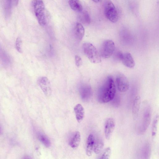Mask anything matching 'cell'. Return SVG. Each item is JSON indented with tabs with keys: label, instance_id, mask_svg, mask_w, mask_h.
I'll list each match as a JSON object with an SVG mask.
<instances>
[{
	"label": "cell",
	"instance_id": "6da1fadb",
	"mask_svg": "<svg viewBox=\"0 0 159 159\" xmlns=\"http://www.w3.org/2000/svg\"><path fill=\"white\" fill-rule=\"evenodd\" d=\"M116 92V86L113 78L108 76L100 88L99 100L102 103H106L112 100Z\"/></svg>",
	"mask_w": 159,
	"mask_h": 159
},
{
	"label": "cell",
	"instance_id": "7a4b0ae2",
	"mask_svg": "<svg viewBox=\"0 0 159 159\" xmlns=\"http://www.w3.org/2000/svg\"><path fill=\"white\" fill-rule=\"evenodd\" d=\"M83 52L86 56L92 63H98L101 62L100 53L95 47L89 43H85L83 44Z\"/></svg>",
	"mask_w": 159,
	"mask_h": 159
},
{
	"label": "cell",
	"instance_id": "3957f363",
	"mask_svg": "<svg viewBox=\"0 0 159 159\" xmlns=\"http://www.w3.org/2000/svg\"><path fill=\"white\" fill-rule=\"evenodd\" d=\"M32 6L35 15L39 24L41 26L46 24L45 6L42 0H33Z\"/></svg>",
	"mask_w": 159,
	"mask_h": 159
},
{
	"label": "cell",
	"instance_id": "277c9868",
	"mask_svg": "<svg viewBox=\"0 0 159 159\" xmlns=\"http://www.w3.org/2000/svg\"><path fill=\"white\" fill-rule=\"evenodd\" d=\"M103 7L104 13L106 17L111 22H116L118 20V14L112 2L110 0H105Z\"/></svg>",
	"mask_w": 159,
	"mask_h": 159
},
{
	"label": "cell",
	"instance_id": "5b68a950",
	"mask_svg": "<svg viewBox=\"0 0 159 159\" xmlns=\"http://www.w3.org/2000/svg\"><path fill=\"white\" fill-rule=\"evenodd\" d=\"M115 49V44L114 42L111 40H107L102 43L100 53L101 57L108 58L112 56Z\"/></svg>",
	"mask_w": 159,
	"mask_h": 159
},
{
	"label": "cell",
	"instance_id": "8992f818",
	"mask_svg": "<svg viewBox=\"0 0 159 159\" xmlns=\"http://www.w3.org/2000/svg\"><path fill=\"white\" fill-rule=\"evenodd\" d=\"M1 5L6 17H10L13 8L18 4L19 0H1Z\"/></svg>",
	"mask_w": 159,
	"mask_h": 159
},
{
	"label": "cell",
	"instance_id": "52a82bcc",
	"mask_svg": "<svg viewBox=\"0 0 159 159\" xmlns=\"http://www.w3.org/2000/svg\"><path fill=\"white\" fill-rule=\"evenodd\" d=\"M116 83L118 90L121 92H125L129 89V82L126 77L122 74L118 75L116 78Z\"/></svg>",
	"mask_w": 159,
	"mask_h": 159
},
{
	"label": "cell",
	"instance_id": "ba28073f",
	"mask_svg": "<svg viewBox=\"0 0 159 159\" xmlns=\"http://www.w3.org/2000/svg\"><path fill=\"white\" fill-rule=\"evenodd\" d=\"M38 83L45 95L47 97L50 96L52 93V89L50 82L46 77H41L39 79Z\"/></svg>",
	"mask_w": 159,
	"mask_h": 159
},
{
	"label": "cell",
	"instance_id": "9c48e42d",
	"mask_svg": "<svg viewBox=\"0 0 159 159\" xmlns=\"http://www.w3.org/2000/svg\"><path fill=\"white\" fill-rule=\"evenodd\" d=\"M80 95L82 100L84 102H87L91 98L92 92L91 86L87 84L81 85L79 89Z\"/></svg>",
	"mask_w": 159,
	"mask_h": 159
},
{
	"label": "cell",
	"instance_id": "30bf717a",
	"mask_svg": "<svg viewBox=\"0 0 159 159\" xmlns=\"http://www.w3.org/2000/svg\"><path fill=\"white\" fill-rule=\"evenodd\" d=\"M115 125V122L113 118H110L107 120L104 127L105 136L107 139L109 140L110 138Z\"/></svg>",
	"mask_w": 159,
	"mask_h": 159
},
{
	"label": "cell",
	"instance_id": "8fae6325",
	"mask_svg": "<svg viewBox=\"0 0 159 159\" xmlns=\"http://www.w3.org/2000/svg\"><path fill=\"white\" fill-rule=\"evenodd\" d=\"M120 60L125 66L128 68H132L135 66L134 60L132 55L129 52L122 53Z\"/></svg>",
	"mask_w": 159,
	"mask_h": 159
},
{
	"label": "cell",
	"instance_id": "7c38bea8",
	"mask_svg": "<svg viewBox=\"0 0 159 159\" xmlns=\"http://www.w3.org/2000/svg\"><path fill=\"white\" fill-rule=\"evenodd\" d=\"M74 111L76 120L78 122H81L84 117V110L83 107L80 104L76 105L74 107Z\"/></svg>",
	"mask_w": 159,
	"mask_h": 159
},
{
	"label": "cell",
	"instance_id": "4fadbf2b",
	"mask_svg": "<svg viewBox=\"0 0 159 159\" xmlns=\"http://www.w3.org/2000/svg\"><path fill=\"white\" fill-rule=\"evenodd\" d=\"M84 29L82 25L80 23H77L74 29L75 38L78 40H81L84 35Z\"/></svg>",
	"mask_w": 159,
	"mask_h": 159
},
{
	"label": "cell",
	"instance_id": "5bb4252c",
	"mask_svg": "<svg viewBox=\"0 0 159 159\" xmlns=\"http://www.w3.org/2000/svg\"><path fill=\"white\" fill-rule=\"evenodd\" d=\"M95 140L93 134H90L88 137L86 148V154L89 157L91 156L93 150Z\"/></svg>",
	"mask_w": 159,
	"mask_h": 159
},
{
	"label": "cell",
	"instance_id": "9a60e30c",
	"mask_svg": "<svg viewBox=\"0 0 159 159\" xmlns=\"http://www.w3.org/2000/svg\"><path fill=\"white\" fill-rule=\"evenodd\" d=\"M80 133L79 131H76L70 142V146L73 148H77L81 140Z\"/></svg>",
	"mask_w": 159,
	"mask_h": 159
},
{
	"label": "cell",
	"instance_id": "2e32d148",
	"mask_svg": "<svg viewBox=\"0 0 159 159\" xmlns=\"http://www.w3.org/2000/svg\"><path fill=\"white\" fill-rule=\"evenodd\" d=\"M68 3L73 10L79 12L82 11V6L80 0H69Z\"/></svg>",
	"mask_w": 159,
	"mask_h": 159
},
{
	"label": "cell",
	"instance_id": "e0dca14e",
	"mask_svg": "<svg viewBox=\"0 0 159 159\" xmlns=\"http://www.w3.org/2000/svg\"><path fill=\"white\" fill-rule=\"evenodd\" d=\"M141 104V99L139 96L135 97L133 102L132 112L134 115H136L139 113Z\"/></svg>",
	"mask_w": 159,
	"mask_h": 159
},
{
	"label": "cell",
	"instance_id": "ac0fdd59",
	"mask_svg": "<svg viewBox=\"0 0 159 159\" xmlns=\"http://www.w3.org/2000/svg\"><path fill=\"white\" fill-rule=\"evenodd\" d=\"M104 146L103 142L101 139H98L94 142L93 151L96 154H98L102 151Z\"/></svg>",
	"mask_w": 159,
	"mask_h": 159
},
{
	"label": "cell",
	"instance_id": "d6986e66",
	"mask_svg": "<svg viewBox=\"0 0 159 159\" xmlns=\"http://www.w3.org/2000/svg\"><path fill=\"white\" fill-rule=\"evenodd\" d=\"M39 140L46 147H49L51 145V142L45 134H39L38 136Z\"/></svg>",
	"mask_w": 159,
	"mask_h": 159
},
{
	"label": "cell",
	"instance_id": "ffe728a7",
	"mask_svg": "<svg viewBox=\"0 0 159 159\" xmlns=\"http://www.w3.org/2000/svg\"><path fill=\"white\" fill-rule=\"evenodd\" d=\"M8 56L5 51L0 45V60L5 64H8L9 62Z\"/></svg>",
	"mask_w": 159,
	"mask_h": 159
},
{
	"label": "cell",
	"instance_id": "44dd1931",
	"mask_svg": "<svg viewBox=\"0 0 159 159\" xmlns=\"http://www.w3.org/2000/svg\"><path fill=\"white\" fill-rule=\"evenodd\" d=\"M151 114L149 110H148L144 115L143 121V130H145L148 127L150 122Z\"/></svg>",
	"mask_w": 159,
	"mask_h": 159
},
{
	"label": "cell",
	"instance_id": "7402d4cb",
	"mask_svg": "<svg viewBox=\"0 0 159 159\" xmlns=\"http://www.w3.org/2000/svg\"><path fill=\"white\" fill-rule=\"evenodd\" d=\"M158 121L159 116L157 115L156 116L153 120L152 123V134L153 138H154L156 135Z\"/></svg>",
	"mask_w": 159,
	"mask_h": 159
},
{
	"label": "cell",
	"instance_id": "603a6c76",
	"mask_svg": "<svg viewBox=\"0 0 159 159\" xmlns=\"http://www.w3.org/2000/svg\"><path fill=\"white\" fill-rule=\"evenodd\" d=\"M80 20L83 23L86 24H89L91 22V19L87 11H84L81 15L80 17Z\"/></svg>",
	"mask_w": 159,
	"mask_h": 159
},
{
	"label": "cell",
	"instance_id": "cb8c5ba5",
	"mask_svg": "<svg viewBox=\"0 0 159 159\" xmlns=\"http://www.w3.org/2000/svg\"><path fill=\"white\" fill-rule=\"evenodd\" d=\"M111 149L110 147L106 148L104 150L101 157V159H108L111 154Z\"/></svg>",
	"mask_w": 159,
	"mask_h": 159
},
{
	"label": "cell",
	"instance_id": "d4e9b609",
	"mask_svg": "<svg viewBox=\"0 0 159 159\" xmlns=\"http://www.w3.org/2000/svg\"><path fill=\"white\" fill-rule=\"evenodd\" d=\"M21 40L20 38H17L16 42V47L17 51L20 52H21Z\"/></svg>",
	"mask_w": 159,
	"mask_h": 159
},
{
	"label": "cell",
	"instance_id": "484cf974",
	"mask_svg": "<svg viewBox=\"0 0 159 159\" xmlns=\"http://www.w3.org/2000/svg\"><path fill=\"white\" fill-rule=\"evenodd\" d=\"M75 64L78 67H79L82 64V62L81 58L78 55H75Z\"/></svg>",
	"mask_w": 159,
	"mask_h": 159
},
{
	"label": "cell",
	"instance_id": "4316f807",
	"mask_svg": "<svg viewBox=\"0 0 159 159\" xmlns=\"http://www.w3.org/2000/svg\"><path fill=\"white\" fill-rule=\"evenodd\" d=\"M94 2L96 3L100 2L102 0H92Z\"/></svg>",
	"mask_w": 159,
	"mask_h": 159
}]
</instances>
